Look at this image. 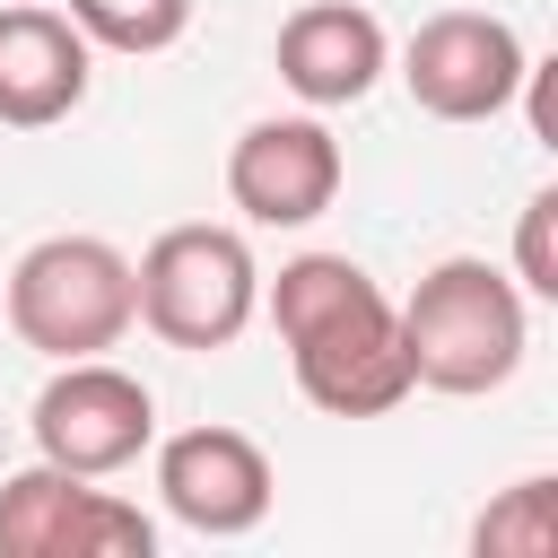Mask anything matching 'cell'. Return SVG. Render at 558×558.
<instances>
[{
  "label": "cell",
  "instance_id": "cell-1",
  "mask_svg": "<svg viewBox=\"0 0 558 558\" xmlns=\"http://www.w3.org/2000/svg\"><path fill=\"white\" fill-rule=\"evenodd\" d=\"M262 314L296 366V392L323 418H384L410 401L401 314L349 253H296L279 279H262Z\"/></svg>",
  "mask_w": 558,
  "mask_h": 558
},
{
  "label": "cell",
  "instance_id": "cell-2",
  "mask_svg": "<svg viewBox=\"0 0 558 558\" xmlns=\"http://www.w3.org/2000/svg\"><path fill=\"white\" fill-rule=\"evenodd\" d=\"M401 357H410V392H445V401H480L497 384H514L523 349H532V296L514 288V270L453 253L436 262L401 305Z\"/></svg>",
  "mask_w": 558,
  "mask_h": 558
},
{
  "label": "cell",
  "instance_id": "cell-3",
  "mask_svg": "<svg viewBox=\"0 0 558 558\" xmlns=\"http://www.w3.org/2000/svg\"><path fill=\"white\" fill-rule=\"evenodd\" d=\"M140 323L131 296V253L105 235H35L9 262V331L26 349L61 357H105L122 349V331Z\"/></svg>",
  "mask_w": 558,
  "mask_h": 558
},
{
  "label": "cell",
  "instance_id": "cell-4",
  "mask_svg": "<svg viewBox=\"0 0 558 558\" xmlns=\"http://www.w3.org/2000/svg\"><path fill=\"white\" fill-rule=\"evenodd\" d=\"M131 296L166 349H235L244 323L262 314V262L235 227L192 218V227H166L131 262Z\"/></svg>",
  "mask_w": 558,
  "mask_h": 558
},
{
  "label": "cell",
  "instance_id": "cell-5",
  "mask_svg": "<svg viewBox=\"0 0 558 558\" xmlns=\"http://www.w3.org/2000/svg\"><path fill=\"white\" fill-rule=\"evenodd\" d=\"M26 427H35V462L113 480V471H131V462L157 445V401H148V384L122 375L113 357H61V366L44 375Z\"/></svg>",
  "mask_w": 558,
  "mask_h": 558
},
{
  "label": "cell",
  "instance_id": "cell-6",
  "mask_svg": "<svg viewBox=\"0 0 558 558\" xmlns=\"http://www.w3.org/2000/svg\"><path fill=\"white\" fill-rule=\"evenodd\" d=\"M157 523L87 471L26 462L0 480V558H148Z\"/></svg>",
  "mask_w": 558,
  "mask_h": 558
},
{
  "label": "cell",
  "instance_id": "cell-7",
  "mask_svg": "<svg viewBox=\"0 0 558 558\" xmlns=\"http://www.w3.org/2000/svg\"><path fill=\"white\" fill-rule=\"evenodd\" d=\"M523 70H532L523 35L488 9H436L401 44V87L436 122H497L523 96Z\"/></svg>",
  "mask_w": 558,
  "mask_h": 558
},
{
  "label": "cell",
  "instance_id": "cell-8",
  "mask_svg": "<svg viewBox=\"0 0 558 558\" xmlns=\"http://www.w3.org/2000/svg\"><path fill=\"white\" fill-rule=\"evenodd\" d=\"M340 140L323 131V113H262L244 122V140L227 148V201L253 227H314L340 201Z\"/></svg>",
  "mask_w": 558,
  "mask_h": 558
},
{
  "label": "cell",
  "instance_id": "cell-9",
  "mask_svg": "<svg viewBox=\"0 0 558 558\" xmlns=\"http://www.w3.org/2000/svg\"><path fill=\"white\" fill-rule=\"evenodd\" d=\"M157 497H166V514H174L183 532H201V541H244V532L270 514L279 480H270V453H262L244 427H183V436L157 445Z\"/></svg>",
  "mask_w": 558,
  "mask_h": 558
},
{
  "label": "cell",
  "instance_id": "cell-10",
  "mask_svg": "<svg viewBox=\"0 0 558 558\" xmlns=\"http://www.w3.org/2000/svg\"><path fill=\"white\" fill-rule=\"evenodd\" d=\"M96 44L70 26V9L44 0H0V122L9 131H52L87 105Z\"/></svg>",
  "mask_w": 558,
  "mask_h": 558
},
{
  "label": "cell",
  "instance_id": "cell-11",
  "mask_svg": "<svg viewBox=\"0 0 558 558\" xmlns=\"http://www.w3.org/2000/svg\"><path fill=\"white\" fill-rule=\"evenodd\" d=\"M392 70V35L375 9L357 0H305L288 26H279V78L296 105L331 113V105H357L375 78Z\"/></svg>",
  "mask_w": 558,
  "mask_h": 558
},
{
  "label": "cell",
  "instance_id": "cell-12",
  "mask_svg": "<svg viewBox=\"0 0 558 558\" xmlns=\"http://www.w3.org/2000/svg\"><path fill=\"white\" fill-rule=\"evenodd\" d=\"M480 558H558V480H514L480 523H471Z\"/></svg>",
  "mask_w": 558,
  "mask_h": 558
},
{
  "label": "cell",
  "instance_id": "cell-13",
  "mask_svg": "<svg viewBox=\"0 0 558 558\" xmlns=\"http://www.w3.org/2000/svg\"><path fill=\"white\" fill-rule=\"evenodd\" d=\"M70 26L105 52H166L192 26V0H70Z\"/></svg>",
  "mask_w": 558,
  "mask_h": 558
},
{
  "label": "cell",
  "instance_id": "cell-14",
  "mask_svg": "<svg viewBox=\"0 0 558 558\" xmlns=\"http://www.w3.org/2000/svg\"><path fill=\"white\" fill-rule=\"evenodd\" d=\"M514 288L541 296V305H558V192H549V183H541V192L523 201V218H514Z\"/></svg>",
  "mask_w": 558,
  "mask_h": 558
}]
</instances>
